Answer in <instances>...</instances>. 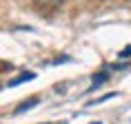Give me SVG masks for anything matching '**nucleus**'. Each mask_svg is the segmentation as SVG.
<instances>
[{"mask_svg": "<svg viewBox=\"0 0 131 124\" xmlns=\"http://www.w3.org/2000/svg\"><path fill=\"white\" fill-rule=\"evenodd\" d=\"M120 58H122V60H127V58H131V44H129V47H124L122 51H120Z\"/></svg>", "mask_w": 131, "mask_h": 124, "instance_id": "obj_4", "label": "nucleus"}, {"mask_svg": "<svg viewBox=\"0 0 131 124\" xmlns=\"http://www.w3.org/2000/svg\"><path fill=\"white\" fill-rule=\"evenodd\" d=\"M34 73L31 71H25V73H20L18 78H14V80H9V86H18V84H22V82H27V80H34Z\"/></svg>", "mask_w": 131, "mask_h": 124, "instance_id": "obj_1", "label": "nucleus"}, {"mask_svg": "<svg viewBox=\"0 0 131 124\" xmlns=\"http://www.w3.org/2000/svg\"><path fill=\"white\" fill-rule=\"evenodd\" d=\"M129 2H131V0H129Z\"/></svg>", "mask_w": 131, "mask_h": 124, "instance_id": "obj_5", "label": "nucleus"}, {"mask_svg": "<svg viewBox=\"0 0 131 124\" xmlns=\"http://www.w3.org/2000/svg\"><path fill=\"white\" fill-rule=\"evenodd\" d=\"M40 102V100H38V97H29L27 102H22L20 106H18V109H16V115H20V113H25V111H29V109H34L36 104Z\"/></svg>", "mask_w": 131, "mask_h": 124, "instance_id": "obj_2", "label": "nucleus"}, {"mask_svg": "<svg viewBox=\"0 0 131 124\" xmlns=\"http://www.w3.org/2000/svg\"><path fill=\"white\" fill-rule=\"evenodd\" d=\"M107 78H109V76H107V73H96V76H93V84H91V89H89V91L98 89V86H100V84H102L104 80H107Z\"/></svg>", "mask_w": 131, "mask_h": 124, "instance_id": "obj_3", "label": "nucleus"}]
</instances>
